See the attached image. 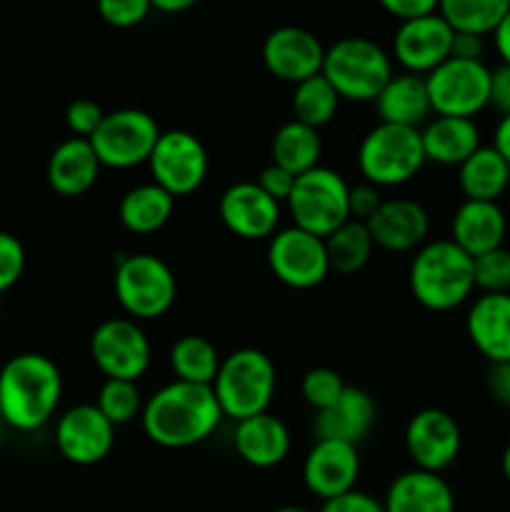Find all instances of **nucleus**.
<instances>
[{
	"instance_id": "f257e3e1",
	"label": "nucleus",
	"mask_w": 510,
	"mask_h": 512,
	"mask_svg": "<svg viewBox=\"0 0 510 512\" xmlns=\"http://www.w3.org/2000/svg\"><path fill=\"white\" fill-rule=\"evenodd\" d=\"M223 418L213 388L173 380L145 400L140 425L150 443L183 450L208 440L220 428Z\"/></svg>"
},
{
	"instance_id": "f03ea898",
	"label": "nucleus",
	"mask_w": 510,
	"mask_h": 512,
	"mask_svg": "<svg viewBox=\"0 0 510 512\" xmlns=\"http://www.w3.org/2000/svg\"><path fill=\"white\" fill-rule=\"evenodd\" d=\"M63 400V375L43 353H18L0 368V413L5 428L35 433L55 418Z\"/></svg>"
},
{
	"instance_id": "7ed1b4c3",
	"label": "nucleus",
	"mask_w": 510,
	"mask_h": 512,
	"mask_svg": "<svg viewBox=\"0 0 510 512\" xmlns=\"http://www.w3.org/2000/svg\"><path fill=\"white\" fill-rule=\"evenodd\" d=\"M410 293L423 308L448 313L470 300L475 290L473 258L450 238L428 240L410 263Z\"/></svg>"
},
{
	"instance_id": "20e7f679",
	"label": "nucleus",
	"mask_w": 510,
	"mask_h": 512,
	"mask_svg": "<svg viewBox=\"0 0 510 512\" xmlns=\"http://www.w3.org/2000/svg\"><path fill=\"white\" fill-rule=\"evenodd\" d=\"M210 388L225 418L235 423L268 413V405L278 388L275 363L263 350L240 348L220 360L218 375Z\"/></svg>"
},
{
	"instance_id": "39448f33",
	"label": "nucleus",
	"mask_w": 510,
	"mask_h": 512,
	"mask_svg": "<svg viewBox=\"0 0 510 512\" xmlns=\"http://www.w3.org/2000/svg\"><path fill=\"white\" fill-rule=\"evenodd\" d=\"M323 75L340 100L368 103L393 78V60L375 40L350 35L325 48Z\"/></svg>"
},
{
	"instance_id": "423d86ee",
	"label": "nucleus",
	"mask_w": 510,
	"mask_h": 512,
	"mask_svg": "<svg viewBox=\"0 0 510 512\" xmlns=\"http://www.w3.org/2000/svg\"><path fill=\"white\" fill-rule=\"evenodd\" d=\"M425 160L420 130L378 123L358 145V170L375 188H395L423 170Z\"/></svg>"
},
{
	"instance_id": "0eeeda50",
	"label": "nucleus",
	"mask_w": 510,
	"mask_h": 512,
	"mask_svg": "<svg viewBox=\"0 0 510 512\" xmlns=\"http://www.w3.org/2000/svg\"><path fill=\"white\" fill-rule=\"evenodd\" d=\"M115 298L130 320L163 318L175 303L178 280L173 268L153 253H130L115 263Z\"/></svg>"
},
{
	"instance_id": "6e6552de",
	"label": "nucleus",
	"mask_w": 510,
	"mask_h": 512,
	"mask_svg": "<svg viewBox=\"0 0 510 512\" xmlns=\"http://www.w3.org/2000/svg\"><path fill=\"white\" fill-rule=\"evenodd\" d=\"M348 193L350 185L345 183L343 175L318 165L295 178V188L285 205L295 228H303L325 240L350 220Z\"/></svg>"
},
{
	"instance_id": "1a4fd4ad",
	"label": "nucleus",
	"mask_w": 510,
	"mask_h": 512,
	"mask_svg": "<svg viewBox=\"0 0 510 512\" xmlns=\"http://www.w3.org/2000/svg\"><path fill=\"white\" fill-rule=\"evenodd\" d=\"M160 133L163 130L150 113L140 108H120L105 113L90 145L103 168L130 170L148 165Z\"/></svg>"
},
{
	"instance_id": "9d476101",
	"label": "nucleus",
	"mask_w": 510,
	"mask_h": 512,
	"mask_svg": "<svg viewBox=\"0 0 510 512\" xmlns=\"http://www.w3.org/2000/svg\"><path fill=\"white\" fill-rule=\"evenodd\" d=\"M490 80L493 70L485 60L448 58L433 73L425 75L433 115L473 120L490 105Z\"/></svg>"
},
{
	"instance_id": "9b49d317",
	"label": "nucleus",
	"mask_w": 510,
	"mask_h": 512,
	"mask_svg": "<svg viewBox=\"0 0 510 512\" xmlns=\"http://www.w3.org/2000/svg\"><path fill=\"white\" fill-rule=\"evenodd\" d=\"M90 358L105 380L138 383L150 368V340L130 318H108L90 335Z\"/></svg>"
},
{
	"instance_id": "f8f14e48",
	"label": "nucleus",
	"mask_w": 510,
	"mask_h": 512,
	"mask_svg": "<svg viewBox=\"0 0 510 512\" xmlns=\"http://www.w3.org/2000/svg\"><path fill=\"white\" fill-rule=\"evenodd\" d=\"M153 183L173 198L190 195L208 178V150L190 130H163L148 160Z\"/></svg>"
},
{
	"instance_id": "ddd939ff",
	"label": "nucleus",
	"mask_w": 510,
	"mask_h": 512,
	"mask_svg": "<svg viewBox=\"0 0 510 512\" xmlns=\"http://www.w3.org/2000/svg\"><path fill=\"white\" fill-rule=\"evenodd\" d=\"M268 268L293 290L318 288L330 275L325 240L303 228H280L268 243Z\"/></svg>"
},
{
	"instance_id": "4468645a",
	"label": "nucleus",
	"mask_w": 510,
	"mask_h": 512,
	"mask_svg": "<svg viewBox=\"0 0 510 512\" xmlns=\"http://www.w3.org/2000/svg\"><path fill=\"white\" fill-rule=\"evenodd\" d=\"M113 445L115 428L95 408V403L73 405L55 420V448L78 468L103 463Z\"/></svg>"
},
{
	"instance_id": "2eb2a0df",
	"label": "nucleus",
	"mask_w": 510,
	"mask_h": 512,
	"mask_svg": "<svg viewBox=\"0 0 510 512\" xmlns=\"http://www.w3.org/2000/svg\"><path fill=\"white\" fill-rule=\"evenodd\" d=\"M463 433L458 420L440 408L418 410L405 425V450L415 468L425 473H443L458 460Z\"/></svg>"
},
{
	"instance_id": "dca6fc26",
	"label": "nucleus",
	"mask_w": 510,
	"mask_h": 512,
	"mask_svg": "<svg viewBox=\"0 0 510 512\" xmlns=\"http://www.w3.org/2000/svg\"><path fill=\"white\" fill-rule=\"evenodd\" d=\"M325 45L310 30L298 25H280L263 40V65L283 83H303L323 73Z\"/></svg>"
},
{
	"instance_id": "f3484780",
	"label": "nucleus",
	"mask_w": 510,
	"mask_h": 512,
	"mask_svg": "<svg viewBox=\"0 0 510 512\" xmlns=\"http://www.w3.org/2000/svg\"><path fill=\"white\" fill-rule=\"evenodd\" d=\"M455 33L440 18L430 13L425 18L398 23L393 35V58L405 73L428 75L453 55Z\"/></svg>"
},
{
	"instance_id": "a211bd4d",
	"label": "nucleus",
	"mask_w": 510,
	"mask_h": 512,
	"mask_svg": "<svg viewBox=\"0 0 510 512\" xmlns=\"http://www.w3.org/2000/svg\"><path fill=\"white\" fill-rule=\"evenodd\" d=\"M218 215L225 228L245 240L273 238L280 225V203L258 188L255 180L228 185L218 200Z\"/></svg>"
},
{
	"instance_id": "6ab92c4d",
	"label": "nucleus",
	"mask_w": 510,
	"mask_h": 512,
	"mask_svg": "<svg viewBox=\"0 0 510 512\" xmlns=\"http://www.w3.org/2000/svg\"><path fill=\"white\" fill-rule=\"evenodd\" d=\"M360 478V453L340 440H315L303 460V485L310 495L333 500L355 490Z\"/></svg>"
},
{
	"instance_id": "aec40b11",
	"label": "nucleus",
	"mask_w": 510,
	"mask_h": 512,
	"mask_svg": "<svg viewBox=\"0 0 510 512\" xmlns=\"http://www.w3.org/2000/svg\"><path fill=\"white\" fill-rule=\"evenodd\" d=\"M365 225L373 235L375 248L390 250V253H410V250H420L428 243L430 218L428 210L418 200H383L378 213Z\"/></svg>"
},
{
	"instance_id": "412c9836",
	"label": "nucleus",
	"mask_w": 510,
	"mask_h": 512,
	"mask_svg": "<svg viewBox=\"0 0 510 512\" xmlns=\"http://www.w3.org/2000/svg\"><path fill=\"white\" fill-rule=\"evenodd\" d=\"M473 348L493 363H510V293L478 295L465 315Z\"/></svg>"
},
{
	"instance_id": "4be33fe9",
	"label": "nucleus",
	"mask_w": 510,
	"mask_h": 512,
	"mask_svg": "<svg viewBox=\"0 0 510 512\" xmlns=\"http://www.w3.org/2000/svg\"><path fill=\"white\" fill-rule=\"evenodd\" d=\"M508 220L498 203L483 200H463L450 220V240L470 258L503 248Z\"/></svg>"
},
{
	"instance_id": "5701e85b",
	"label": "nucleus",
	"mask_w": 510,
	"mask_h": 512,
	"mask_svg": "<svg viewBox=\"0 0 510 512\" xmlns=\"http://www.w3.org/2000/svg\"><path fill=\"white\" fill-rule=\"evenodd\" d=\"M233 448L255 470L278 468L290 453V430L278 415L260 413L235 423Z\"/></svg>"
},
{
	"instance_id": "b1692460",
	"label": "nucleus",
	"mask_w": 510,
	"mask_h": 512,
	"mask_svg": "<svg viewBox=\"0 0 510 512\" xmlns=\"http://www.w3.org/2000/svg\"><path fill=\"white\" fill-rule=\"evenodd\" d=\"M375 408L373 395L365 393L363 388H345L343 395L335 400L323 413H315V438L318 440H340L358 448L360 440L370 433L375 425Z\"/></svg>"
},
{
	"instance_id": "393cba45",
	"label": "nucleus",
	"mask_w": 510,
	"mask_h": 512,
	"mask_svg": "<svg viewBox=\"0 0 510 512\" xmlns=\"http://www.w3.org/2000/svg\"><path fill=\"white\" fill-rule=\"evenodd\" d=\"M373 103L380 123L420 130V125L433 118L425 75L405 73V70L393 73V78L385 83V88L380 90Z\"/></svg>"
},
{
	"instance_id": "a878e982",
	"label": "nucleus",
	"mask_w": 510,
	"mask_h": 512,
	"mask_svg": "<svg viewBox=\"0 0 510 512\" xmlns=\"http://www.w3.org/2000/svg\"><path fill=\"white\" fill-rule=\"evenodd\" d=\"M100 160L95 155L90 140L73 138L55 145V150L48 158V168H45V178L48 185L63 198H78V195L88 193L100 175Z\"/></svg>"
},
{
	"instance_id": "bb28decb",
	"label": "nucleus",
	"mask_w": 510,
	"mask_h": 512,
	"mask_svg": "<svg viewBox=\"0 0 510 512\" xmlns=\"http://www.w3.org/2000/svg\"><path fill=\"white\" fill-rule=\"evenodd\" d=\"M383 508L385 512H455V495L443 475L413 468L390 483Z\"/></svg>"
},
{
	"instance_id": "cd10ccee",
	"label": "nucleus",
	"mask_w": 510,
	"mask_h": 512,
	"mask_svg": "<svg viewBox=\"0 0 510 512\" xmlns=\"http://www.w3.org/2000/svg\"><path fill=\"white\" fill-rule=\"evenodd\" d=\"M425 160L445 168H460L480 148V128L470 118L435 115L420 128Z\"/></svg>"
},
{
	"instance_id": "c85d7f7f",
	"label": "nucleus",
	"mask_w": 510,
	"mask_h": 512,
	"mask_svg": "<svg viewBox=\"0 0 510 512\" xmlns=\"http://www.w3.org/2000/svg\"><path fill=\"white\" fill-rule=\"evenodd\" d=\"M175 210V198L170 193H165L160 185H155L153 180L143 185H135L128 193L120 198L118 205V218L128 233L133 235H150L158 233L160 228L168 225V220L173 218Z\"/></svg>"
},
{
	"instance_id": "c756f323",
	"label": "nucleus",
	"mask_w": 510,
	"mask_h": 512,
	"mask_svg": "<svg viewBox=\"0 0 510 512\" xmlns=\"http://www.w3.org/2000/svg\"><path fill=\"white\" fill-rule=\"evenodd\" d=\"M458 183L465 200L498 203L510 185V165L493 145H480L458 168Z\"/></svg>"
},
{
	"instance_id": "7c9ffc66",
	"label": "nucleus",
	"mask_w": 510,
	"mask_h": 512,
	"mask_svg": "<svg viewBox=\"0 0 510 512\" xmlns=\"http://www.w3.org/2000/svg\"><path fill=\"white\" fill-rule=\"evenodd\" d=\"M320 153H323V140H320V130L308 128V125L298 123V120H288L280 125L270 143V163L280 165L295 178L308 170L318 168Z\"/></svg>"
},
{
	"instance_id": "2f4dec72",
	"label": "nucleus",
	"mask_w": 510,
	"mask_h": 512,
	"mask_svg": "<svg viewBox=\"0 0 510 512\" xmlns=\"http://www.w3.org/2000/svg\"><path fill=\"white\" fill-rule=\"evenodd\" d=\"M220 355L215 345L203 335H183L170 348V368L175 380L190 385H213L220 368Z\"/></svg>"
},
{
	"instance_id": "473e14b6",
	"label": "nucleus",
	"mask_w": 510,
	"mask_h": 512,
	"mask_svg": "<svg viewBox=\"0 0 510 512\" xmlns=\"http://www.w3.org/2000/svg\"><path fill=\"white\" fill-rule=\"evenodd\" d=\"M510 10L508 0H443L438 3V13L453 33L463 35H493L500 20Z\"/></svg>"
},
{
	"instance_id": "72a5a7b5",
	"label": "nucleus",
	"mask_w": 510,
	"mask_h": 512,
	"mask_svg": "<svg viewBox=\"0 0 510 512\" xmlns=\"http://www.w3.org/2000/svg\"><path fill=\"white\" fill-rule=\"evenodd\" d=\"M325 248H328L330 270L343 275H353L368 265L373 258V235H370L368 225L358 223V220H348L340 225L333 235L325 238Z\"/></svg>"
},
{
	"instance_id": "f704fd0d",
	"label": "nucleus",
	"mask_w": 510,
	"mask_h": 512,
	"mask_svg": "<svg viewBox=\"0 0 510 512\" xmlns=\"http://www.w3.org/2000/svg\"><path fill=\"white\" fill-rule=\"evenodd\" d=\"M290 108H293V120L308 125V128L320 130L338 113L340 95L335 93L333 85L323 75H315V78H308L295 85Z\"/></svg>"
},
{
	"instance_id": "c9c22d12",
	"label": "nucleus",
	"mask_w": 510,
	"mask_h": 512,
	"mask_svg": "<svg viewBox=\"0 0 510 512\" xmlns=\"http://www.w3.org/2000/svg\"><path fill=\"white\" fill-rule=\"evenodd\" d=\"M143 405L145 400L138 383H130V380H105L95 398V408L105 415L113 428L128 425L130 420L138 418L143 413Z\"/></svg>"
},
{
	"instance_id": "e433bc0d",
	"label": "nucleus",
	"mask_w": 510,
	"mask_h": 512,
	"mask_svg": "<svg viewBox=\"0 0 510 512\" xmlns=\"http://www.w3.org/2000/svg\"><path fill=\"white\" fill-rule=\"evenodd\" d=\"M473 273L475 290H480V295L510 293V250L503 245L473 258Z\"/></svg>"
},
{
	"instance_id": "4c0bfd02",
	"label": "nucleus",
	"mask_w": 510,
	"mask_h": 512,
	"mask_svg": "<svg viewBox=\"0 0 510 512\" xmlns=\"http://www.w3.org/2000/svg\"><path fill=\"white\" fill-rule=\"evenodd\" d=\"M345 388L348 385L343 383L340 373H335L333 368H310L303 375V383H300V395H303L308 408H313L315 413H323L325 408H330L343 395Z\"/></svg>"
},
{
	"instance_id": "58836bf2",
	"label": "nucleus",
	"mask_w": 510,
	"mask_h": 512,
	"mask_svg": "<svg viewBox=\"0 0 510 512\" xmlns=\"http://www.w3.org/2000/svg\"><path fill=\"white\" fill-rule=\"evenodd\" d=\"M148 0H100L98 15L110 28H135L150 15Z\"/></svg>"
},
{
	"instance_id": "ea45409f",
	"label": "nucleus",
	"mask_w": 510,
	"mask_h": 512,
	"mask_svg": "<svg viewBox=\"0 0 510 512\" xmlns=\"http://www.w3.org/2000/svg\"><path fill=\"white\" fill-rule=\"evenodd\" d=\"M25 273V248L20 238L0 230V295L15 288Z\"/></svg>"
},
{
	"instance_id": "a19ab883",
	"label": "nucleus",
	"mask_w": 510,
	"mask_h": 512,
	"mask_svg": "<svg viewBox=\"0 0 510 512\" xmlns=\"http://www.w3.org/2000/svg\"><path fill=\"white\" fill-rule=\"evenodd\" d=\"M103 118L105 110L90 98H78L73 103H68V108H65V125L73 133V138L90 140L95 135V130L100 128V123H103Z\"/></svg>"
},
{
	"instance_id": "79ce46f5",
	"label": "nucleus",
	"mask_w": 510,
	"mask_h": 512,
	"mask_svg": "<svg viewBox=\"0 0 510 512\" xmlns=\"http://www.w3.org/2000/svg\"><path fill=\"white\" fill-rule=\"evenodd\" d=\"M383 205V198H380V188L370 183H358L350 185L348 193V210L350 220H358V223H368L378 208Z\"/></svg>"
},
{
	"instance_id": "37998d69",
	"label": "nucleus",
	"mask_w": 510,
	"mask_h": 512,
	"mask_svg": "<svg viewBox=\"0 0 510 512\" xmlns=\"http://www.w3.org/2000/svg\"><path fill=\"white\" fill-rule=\"evenodd\" d=\"M255 183H258V188L263 190L265 195H270L275 203H288L290 193H293L295 188V175L288 173L285 168H280V165L270 163L260 170Z\"/></svg>"
},
{
	"instance_id": "c03bdc74",
	"label": "nucleus",
	"mask_w": 510,
	"mask_h": 512,
	"mask_svg": "<svg viewBox=\"0 0 510 512\" xmlns=\"http://www.w3.org/2000/svg\"><path fill=\"white\" fill-rule=\"evenodd\" d=\"M318 512H385V508L373 495L363 493V490H350L338 498L325 500Z\"/></svg>"
},
{
	"instance_id": "a18cd8bd",
	"label": "nucleus",
	"mask_w": 510,
	"mask_h": 512,
	"mask_svg": "<svg viewBox=\"0 0 510 512\" xmlns=\"http://www.w3.org/2000/svg\"><path fill=\"white\" fill-rule=\"evenodd\" d=\"M383 10L393 15L398 23H408V20L438 13V0H383Z\"/></svg>"
},
{
	"instance_id": "49530a36",
	"label": "nucleus",
	"mask_w": 510,
	"mask_h": 512,
	"mask_svg": "<svg viewBox=\"0 0 510 512\" xmlns=\"http://www.w3.org/2000/svg\"><path fill=\"white\" fill-rule=\"evenodd\" d=\"M485 388H488V395L493 398L495 405L510 410V363L488 365Z\"/></svg>"
},
{
	"instance_id": "de8ad7c7",
	"label": "nucleus",
	"mask_w": 510,
	"mask_h": 512,
	"mask_svg": "<svg viewBox=\"0 0 510 512\" xmlns=\"http://www.w3.org/2000/svg\"><path fill=\"white\" fill-rule=\"evenodd\" d=\"M490 105L503 115H510V65H500L493 70L490 80Z\"/></svg>"
},
{
	"instance_id": "09e8293b",
	"label": "nucleus",
	"mask_w": 510,
	"mask_h": 512,
	"mask_svg": "<svg viewBox=\"0 0 510 512\" xmlns=\"http://www.w3.org/2000/svg\"><path fill=\"white\" fill-rule=\"evenodd\" d=\"M483 55H485V38H478V35L455 33L453 55H450V58L483 60Z\"/></svg>"
},
{
	"instance_id": "8fccbe9b",
	"label": "nucleus",
	"mask_w": 510,
	"mask_h": 512,
	"mask_svg": "<svg viewBox=\"0 0 510 512\" xmlns=\"http://www.w3.org/2000/svg\"><path fill=\"white\" fill-rule=\"evenodd\" d=\"M493 43H495V53L500 55L503 65H510V10L505 13V18L500 20L498 28H495Z\"/></svg>"
},
{
	"instance_id": "3c124183",
	"label": "nucleus",
	"mask_w": 510,
	"mask_h": 512,
	"mask_svg": "<svg viewBox=\"0 0 510 512\" xmlns=\"http://www.w3.org/2000/svg\"><path fill=\"white\" fill-rule=\"evenodd\" d=\"M493 148L503 155L505 163L510 165V115H503L495 125V133H493Z\"/></svg>"
},
{
	"instance_id": "603ef678",
	"label": "nucleus",
	"mask_w": 510,
	"mask_h": 512,
	"mask_svg": "<svg viewBox=\"0 0 510 512\" xmlns=\"http://www.w3.org/2000/svg\"><path fill=\"white\" fill-rule=\"evenodd\" d=\"M155 13H185V10L193 8V0H153Z\"/></svg>"
},
{
	"instance_id": "864d4df0",
	"label": "nucleus",
	"mask_w": 510,
	"mask_h": 512,
	"mask_svg": "<svg viewBox=\"0 0 510 512\" xmlns=\"http://www.w3.org/2000/svg\"><path fill=\"white\" fill-rule=\"evenodd\" d=\"M500 470H503V478L510 483V443L505 445L503 458H500Z\"/></svg>"
},
{
	"instance_id": "5fc2aeb1",
	"label": "nucleus",
	"mask_w": 510,
	"mask_h": 512,
	"mask_svg": "<svg viewBox=\"0 0 510 512\" xmlns=\"http://www.w3.org/2000/svg\"><path fill=\"white\" fill-rule=\"evenodd\" d=\"M273 512H313V510L303 508V505H283V508H275Z\"/></svg>"
},
{
	"instance_id": "6e6d98bb",
	"label": "nucleus",
	"mask_w": 510,
	"mask_h": 512,
	"mask_svg": "<svg viewBox=\"0 0 510 512\" xmlns=\"http://www.w3.org/2000/svg\"><path fill=\"white\" fill-rule=\"evenodd\" d=\"M3 430H5V420H3V413H0V438H3Z\"/></svg>"
}]
</instances>
